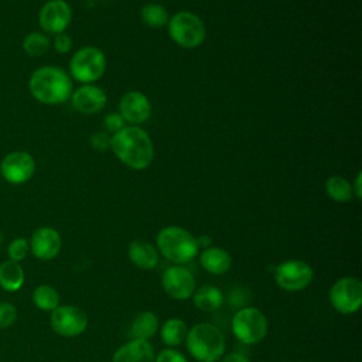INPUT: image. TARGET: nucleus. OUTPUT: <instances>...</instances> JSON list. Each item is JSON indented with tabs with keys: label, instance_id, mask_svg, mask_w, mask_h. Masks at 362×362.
Returning <instances> with one entry per match:
<instances>
[{
	"label": "nucleus",
	"instance_id": "f257e3e1",
	"mask_svg": "<svg viewBox=\"0 0 362 362\" xmlns=\"http://www.w3.org/2000/svg\"><path fill=\"white\" fill-rule=\"evenodd\" d=\"M110 148L115 156L132 170L147 168L154 157L151 137L139 126H124L110 139Z\"/></svg>",
	"mask_w": 362,
	"mask_h": 362
},
{
	"label": "nucleus",
	"instance_id": "f03ea898",
	"mask_svg": "<svg viewBox=\"0 0 362 362\" xmlns=\"http://www.w3.org/2000/svg\"><path fill=\"white\" fill-rule=\"evenodd\" d=\"M28 90L40 103L59 105L71 98L74 85L66 71L59 66L44 65L30 75Z\"/></svg>",
	"mask_w": 362,
	"mask_h": 362
},
{
	"label": "nucleus",
	"instance_id": "7ed1b4c3",
	"mask_svg": "<svg viewBox=\"0 0 362 362\" xmlns=\"http://www.w3.org/2000/svg\"><path fill=\"white\" fill-rule=\"evenodd\" d=\"M185 345L197 362H218L226 351L223 332L211 322H198L187 331Z\"/></svg>",
	"mask_w": 362,
	"mask_h": 362
},
{
	"label": "nucleus",
	"instance_id": "20e7f679",
	"mask_svg": "<svg viewBox=\"0 0 362 362\" xmlns=\"http://www.w3.org/2000/svg\"><path fill=\"white\" fill-rule=\"evenodd\" d=\"M156 247L173 264H187L199 252L197 238L181 226H165L156 236Z\"/></svg>",
	"mask_w": 362,
	"mask_h": 362
},
{
	"label": "nucleus",
	"instance_id": "39448f33",
	"mask_svg": "<svg viewBox=\"0 0 362 362\" xmlns=\"http://www.w3.org/2000/svg\"><path fill=\"white\" fill-rule=\"evenodd\" d=\"M230 329L240 344L256 345L266 338L269 322L263 311L252 305H245L233 314Z\"/></svg>",
	"mask_w": 362,
	"mask_h": 362
},
{
	"label": "nucleus",
	"instance_id": "423d86ee",
	"mask_svg": "<svg viewBox=\"0 0 362 362\" xmlns=\"http://www.w3.org/2000/svg\"><path fill=\"white\" fill-rule=\"evenodd\" d=\"M171 40L185 49L199 47L206 35V28L201 17L191 11H178L167 23Z\"/></svg>",
	"mask_w": 362,
	"mask_h": 362
},
{
	"label": "nucleus",
	"instance_id": "0eeeda50",
	"mask_svg": "<svg viewBox=\"0 0 362 362\" xmlns=\"http://www.w3.org/2000/svg\"><path fill=\"white\" fill-rule=\"evenodd\" d=\"M106 69V57L98 47L86 45L74 52L69 61V76L83 85L100 79Z\"/></svg>",
	"mask_w": 362,
	"mask_h": 362
},
{
	"label": "nucleus",
	"instance_id": "6e6552de",
	"mask_svg": "<svg viewBox=\"0 0 362 362\" xmlns=\"http://www.w3.org/2000/svg\"><path fill=\"white\" fill-rule=\"evenodd\" d=\"M314 279L313 267L301 259H288L279 263L274 269L276 284L288 293L301 291L311 284Z\"/></svg>",
	"mask_w": 362,
	"mask_h": 362
},
{
	"label": "nucleus",
	"instance_id": "1a4fd4ad",
	"mask_svg": "<svg viewBox=\"0 0 362 362\" xmlns=\"http://www.w3.org/2000/svg\"><path fill=\"white\" fill-rule=\"evenodd\" d=\"M329 303L339 314H354L362 305V283L358 277L338 279L329 288Z\"/></svg>",
	"mask_w": 362,
	"mask_h": 362
},
{
	"label": "nucleus",
	"instance_id": "9d476101",
	"mask_svg": "<svg viewBox=\"0 0 362 362\" xmlns=\"http://www.w3.org/2000/svg\"><path fill=\"white\" fill-rule=\"evenodd\" d=\"M35 173V160L28 151L16 150L7 153L0 161V175L13 185L25 184Z\"/></svg>",
	"mask_w": 362,
	"mask_h": 362
},
{
	"label": "nucleus",
	"instance_id": "9b49d317",
	"mask_svg": "<svg viewBox=\"0 0 362 362\" xmlns=\"http://www.w3.org/2000/svg\"><path fill=\"white\" fill-rule=\"evenodd\" d=\"M51 328L61 337L72 338L81 335L88 327L86 313L72 304L58 305L51 311Z\"/></svg>",
	"mask_w": 362,
	"mask_h": 362
},
{
	"label": "nucleus",
	"instance_id": "f8f14e48",
	"mask_svg": "<svg viewBox=\"0 0 362 362\" xmlns=\"http://www.w3.org/2000/svg\"><path fill=\"white\" fill-rule=\"evenodd\" d=\"M161 286L170 298L188 300L192 297L197 283L189 269L182 264H173L163 272Z\"/></svg>",
	"mask_w": 362,
	"mask_h": 362
},
{
	"label": "nucleus",
	"instance_id": "ddd939ff",
	"mask_svg": "<svg viewBox=\"0 0 362 362\" xmlns=\"http://www.w3.org/2000/svg\"><path fill=\"white\" fill-rule=\"evenodd\" d=\"M72 20V8L65 0H48L38 11V24L48 34L65 33Z\"/></svg>",
	"mask_w": 362,
	"mask_h": 362
},
{
	"label": "nucleus",
	"instance_id": "4468645a",
	"mask_svg": "<svg viewBox=\"0 0 362 362\" xmlns=\"http://www.w3.org/2000/svg\"><path fill=\"white\" fill-rule=\"evenodd\" d=\"M28 245L30 252L35 259L48 262L59 255L62 247V238L55 228L40 226L33 232Z\"/></svg>",
	"mask_w": 362,
	"mask_h": 362
},
{
	"label": "nucleus",
	"instance_id": "2eb2a0df",
	"mask_svg": "<svg viewBox=\"0 0 362 362\" xmlns=\"http://www.w3.org/2000/svg\"><path fill=\"white\" fill-rule=\"evenodd\" d=\"M119 113L126 123L137 126L150 117L151 103L143 92L130 90L122 96L119 102Z\"/></svg>",
	"mask_w": 362,
	"mask_h": 362
},
{
	"label": "nucleus",
	"instance_id": "dca6fc26",
	"mask_svg": "<svg viewBox=\"0 0 362 362\" xmlns=\"http://www.w3.org/2000/svg\"><path fill=\"white\" fill-rule=\"evenodd\" d=\"M69 99L75 110L83 115H95L100 112L107 102L105 90L92 83L81 85L79 88L72 90V95Z\"/></svg>",
	"mask_w": 362,
	"mask_h": 362
},
{
	"label": "nucleus",
	"instance_id": "f3484780",
	"mask_svg": "<svg viewBox=\"0 0 362 362\" xmlns=\"http://www.w3.org/2000/svg\"><path fill=\"white\" fill-rule=\"evenodd\" d=\"M154 359L153 345L148 341L133 338L120 345L112 356V362H154Z\"/></svg>",
	"mask_w": 362,
	"mask_h": 362
},
{
	"label": "nucleus",
	"instance_id": "a211bd4d",
	"mask_svg": "<svg viewBox=\"0 0 362 362\" xmlns=\"http://www.w3.org/2000/svg\"><path fill=\"white\" fill-rule=\"evenodd\" d=\"M130 262L141 270H153L158 263V250L148 242L132 240L127 247Z\"/></svg>",
	"mask_w": 362,
	"mask_h": 362
},
{
	"label": "nucleus",
	"instance_id": "6ab92c4d",
	"mask_svg": "<svg viewBox=\"0 0 362 362\" xmlns=\"http://www.w3.org/2000/svg\"><path fill=\"white\" fill-rule=\"evenodd\" d=\"M199 263L208 273L221 276L230 269L232 257L225 249L219 246H209L199 253Z\"/></svg>",
	"mask_w": 362,
	"mask_h": 362
},
{
	"label": "nucleus",
	"instance_id": "aec40b11",
	"mask_svg": "<svg viewBox=\"0 0 362 362\" xmlns=\"http://www.w3.org/2000/svg\"><path fill=\"white\" fill-rule=\"evenodd\" d=\"M192 303L198 310L205 313H212L219 310L223 305L225 294L219 287L206 284L194 291Z\"/></svg>",
	"mask_w": 362,
	"mask_h": 362
},
{
	"label": "nucleus",
	"instance_id": "412c9836",
	"mask_svg": "<svg viewBox=\"0 0 362 362\" xmlns=\"http://www.w3.org/2000/svg\"><path fill=\"white\" fill-rule=\"evenodd\" d=\"M158 331V317L153 311L139 313L130 325V335L133 339L148 341Z\"/></svg>",
	"mask_w": 362,
	"mask_h": 362
},
{
	"label": "nucleus",
	"instance_id": "4be33fe9",
	"mask_svg": "<svg viewBox=\"0 0 362 362\" xmlns=\"http://www.w3.org/2000/svg\"><path fill=\"white\" fill-rule=\"evenodd\" d=\"M24 270L20 263L6 260L0 264V286L8 293L20 290L24 284Z\"/></svg>",
	"mask_w": 362,
	"mask_h": 362
},
{
	"label": "nucleus",
	"instance_id": "5701e85b",
	"mask_svg": "<svg viewBox=\"0 0 362 362\" xmlns=\"http://www.w3.org/2000/svg\"><path fill=\"white\" fill-rule=\"evenodd\" d=\"M187 324L184 320L173 317L164 321L160 328V338L167 345V348H175L185 341Z\"/></svg>",
	"mask_w": 362,
	"mask_h": 362
},
{
	"label": "nucleus",
	"instance_id": "b1692460",
	"mask_svg": "<svg viewBox=\"0 0 362 362\" xmlns=\"http://www.w3.org/2000/svg\"><path fill=\"white\" fill-rule=\"evenodd\" d=\"M325 192L332 201L339 204L348 202L354 198L352 184L341 175H331L325 181Z\"/></svg>",
	"mask_w": 362,
	"mask_h": 362
},
{
	"label": "nucleus",
	"instance_id": "393cba45",
	"mask_svg": "<svg viewBox=\"0 0 362 362\" xmlns=\"http://www.w3.org/2000/svg\"><path fill=\"white\" fill-rule=\"evenodd\" d=\"M23 51L33 58L44 55L49 47H51V40L45 33L41 31H31L23 38Z\"/></svg>",
	"mask_w": 362,
	"mask_h": 362
},
{
	"label": "nucleus",
	"instance_id": "a878e982",
	"mask_svg": "<svg viewBox=\"0 0 362 362\" xmlns=\"http://www.w3.org/2000/svg\"><path fill=\"white\" fill-rule=\"evenodd\" d=\"M33 303L42 311H54L59 305V294L49 284H40L33 291Z\"/></svg>",
	"mask_w": 362,
	"mask_h": 362
},
{
	"label": "nucleus",
	"instance_id": "bb28decb",
	"mask_svg": "<svg viewBox=\"0 0 362 362\" xmlns=\"http://www.w3.org/2000/svg\"><path fill=\"white\" fill-rule=\"evenodd\" d=\"M140 18L143 24H146L150 28H161L167 25L170 16H168V11L161 4L148 3L141 7Z\"/></svg>",
	"mask_w": 362,
	"mask_h": 362
},
{
	"label": "nucleus",
	"instance_id": "cd10ccee",
	"mask_svg": "<svg viewBox=\"0 0 362 362\" xmlns=\"http://www.w3.org/2000/svg\"><path fill=\"white\" fill-rule=\"evenodd\" d=\"M28 252H30L28 240L25 238H21V236L20 238H14L8 243V247H7V253H8L10 260L17 262V263L24 260L27 257Z\"/></svg>",
	"mask_w": 362,
	"mask_h": 362
},
{
	"label": "nucleus",
	"instance_id": "c85d7f7f",
	"mask_svg": "<svg viewBox=\"0 0 362 362\" xmlns=\"http://www.w3.org/2000/svg\"><path fill=\"white\" fill-rule=\"evenodd\" d=\"M17 320V308L8 301H0V329L11 327Z\"/></svg>",
	"mask_w": 362,
	"mask_h": 362
},
{
	"label": "nucleus",
	"instance_id": "c756f323",
	"mask_svg": "<svg viewBox=\"0 0 362 362\" xmlns=\"http://www.w3.org/2000/svg\"><path fill=\"white\" fill-rule=\"evenodd\" d=\"M154 362H188V359L175 348H164L156 355Z\"/></svg>",
	"mask_w": 362,
	"mask_h": 362
},
{
	"label": "nucleus",
	"instance_id": "7c9ffc66",
	"mask_svg": "<svg viewBox=\"0 0 362 362\" xmlns=\"http://www.w3.org/2000/svg\"><path fill=\"white\" fill-rule=\"evenodd\" d=\"M110 139H112V136H109L107 132H96L90 136L89 143L93 147V150L103 153L110 148Z\"/></svg>",
	"mask_w": 362,
	"mask_h": 362
},
{
	"label": "nucleus",
	"instance_id": "2f4dec72",
	"mask_svg": "<svg viewBox=\"0 0 362 362\" xmlns=\"http://www.w3.org/2000/svg\"><path fill=\"white\" fill-rule=\"evenodd\" d=\"M52 47L59 54H68L72 49L74 42H72V38L66 33H59V34L54 35Z\"/></svg>",
	"mask_w": 362,
	"mask_h": 362
},
{
	"label": "nucleus",
	"instance_id": "473e14b6",
	"mask_svg": "<svg viewBox=\"0 0 362 362\" xmlns=\"http://www.w3.org/2000/svg\"><path fill=\"white\" fill-rule=\"evenodd\" d=\"M124 126H126V122L120 113L113 112V113H109L105 116V127L107 132L115 134L116 132L122 130Z\"/></svg>",
	"mask_w": 362,
	"mask_h": 362
},
{
	"label": "nucleus",
	"instance_id": "72a5a7b5",
	"mask_svg": "<svg viewBox=\"0 0 362 362\" xmlns=\"http://www.w3.org/2000/svg\"><path fill=\"white\" fill-rule=\"evenodd\" d=\"M229 301L233 307L236 308H242L246 305L247 301V291L242 287H235L230 293H229Z\"/></svg>",
	"mask_w": 362,
	"mask_h": 362
},
{
	"label": "nucleus",
	"instance_id": "f704fd0d",
	"mask_svg": "<svg viewBox=\"0 0 362 362\" xmlns=\"http://www.w3.org/2000/svg\"><path fill=\"white\" fill-rule=\"evenodd\" d=\"M218 362H250L249 356L242 351H232L223 354Z\"/></svg>",
	"mask_w": 362,
	"mask_h": 362
},
{
	"label": "nucleus",
	"instance_id": "c9c22d12",
	"mask_svg": "<svg viewBox=\"0 0 362 362\" xmlns=\"http://www.w3.org/2000/svg\"><path fill=\"white\" fill-rule=\"evenodd\" d=\"M361 181H362V173L359 171V173H358V175H356V178H355V182H354V185H352L354 197H355V198H358V199H361V197H362V187H361Z\"/></svg>",
	"mask_w": 362,
	"mask_h": 362
},
{
	"label": "nucleus",
	"instance_id": "e433bc0d",
	"mask_svg": "<svg viewBox=\"0 0 362 362\" xmlns=\"http://www.w3.org/2000/svg\"><path fill=\"white\" fill-rule=\"evenodd\" d=\"M197 243H198V247L204 250V249L212 246V239H211V236H208V235H202V236L197 238Z\"/></svg>",
	"mask_w": 362,
	"mask_h": 362
},
{
	"label": "nucleus",
	"instance_id": "4c0bfd02",
	"mask_svg": "<svg viewBox=\"0 0 362 362\" xmlns=\"http://www.w3.org/2000/svg\"><path fill=\"white\" fill-rule=\"evenodd\" d=\"M1 243H3V233L0 232V246H1Z\"/></svg>",
	"mask_w": 362,
	"mask_h": 362
}]
</instances>
